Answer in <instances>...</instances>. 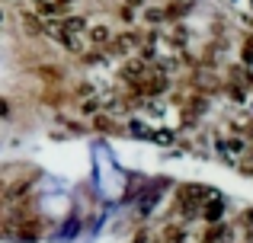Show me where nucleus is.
Returning <instances> with one entry per match:
<instances>
[{"mask_svg":"<svg viewBox=\"0 0 253 243\" xmlns=\"http://www.w3.org/2000/svg\"><path fill=\"white\" fill-rule=\"evenodd\" d=\"M209 199L205 195V189L202 186H183L176 192V208H179V214L183 218H192V214H199L202 211V202Z\"/></svg>","mask_w":253,"mask_h":243,"instance_id":"f257e3e1","label":"nucleus"},{"mask_svg":"<svg viewBox=\"0 0 253 243\" xmlns=\"http://www.w3.org/2000/svg\"><path fill=\"white\" fill-rule=\"evenodd\" d=\"M202 221H209V224H218L224 214V199H218V195H209V199L202 202Z\"/></svg>","mask_w":253,"mask_h":243,"instance_id":"f03ea898","label":"nucleus"},{"mask_svg":"<svg viewBox=\"0 0 253 243\" xmlns=\"http://www.w3.org/2000/svg\"><path fill=\"white\" fill-rule=\"evenodd\" d=\"M205 243H231L228 224H211V231L205 234Z\"/></svg>","mask_w":253,"mask_h":243,"instance_id":"7ed1b4c3","label":"nucleus"},{"mask_svg":"<svg viewBox=\"0 0 253 243\" xmlns=\"http://www.w3.org/2000/svg\"><path fill=\"white\" fill-rule=\"evenodd\" d=\"M144 70H148V68H144V64H141V61H131V64H128V68H125V70H122V77H125V80H131V83H141V77H144Z\"/></svg>","mask_w":253,"mask_h":243,"instance_id":"20e7f679","label":"nucleus"},{"mask_svg":"<svg viewBox=\"0 0 253 243\" xmlns=\"http://www.w3.org/2000/svg\"><path fill=\"white\" fill-rule=\"evenodd\" d=\"M241 224L244 227H253V208H247V211L241 214Z\"/></svg>","mask_w":253,"mask_h":243,"instance_id":"39448f33","label":"nucleus"},{"mask_svg":"<svg viewBox=\"0 0 253 243\" xmlns=\"http://www.w3.org/2000/svg\"><path fill=\"white\" fill-rule=\"evenodd\" d=\"M106 38H109V32H106V29H93V42H106Z\"/></svg>","mask_w":253,"mask_h":243,"instance_id":"423d86ee","label":"nucleus"},{"mask_svg":"<svg viewBox=\"0 0 253 243\" xmlns=\"http://www.w3.org/2000/svg\"><path fill=\"white\" fill-rule=\"evenodd\" d=\"M131 3H138V0H131Z\"/></svg>","mask_w":253,"mask_h":243,"instance_id":"0eeeda50","label":"nucleus"},{"mask_svg":"<svg viewBox=\"0 0 253 243\" xmlns=\"http://www.w3.org/2000/svg\"><path fill=\"white\" fill-rule=\"evenodd\" d=\"M61 3H68V0H61Z\"/></svg>","mask_w":253,"mask_h":243,"instance_id":"6e6552de","label":"nucleus"}]
</instances>
